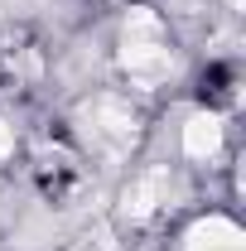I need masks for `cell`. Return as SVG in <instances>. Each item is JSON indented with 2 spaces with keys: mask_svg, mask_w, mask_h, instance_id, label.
Masks as SVG:
<instances>
[{
  "mask_svg": "<svg viewBox=\"0 0 246 251\" xmlns=\"http://www.w3.org/2000/svg\"><path fill=\"white\" fill-rule=\"evenodd\" d=\"M10 155H15V130H10V126L0 121V164H5Z\"/></svg>",
  "mask_w": 246,
  "mask_h": 251,
  "instance_id": "obj_6",
  "label": "cell"
},
{
  "mask_svg": "<svg viewBox=\"0 0 246 251\" xmlns=\"http://www.w3.org/2000/svg\"><path fill=\"white\" fill-rule=\"evenodd\" d=\"M174 198V184H169V169H140L121 193V218L125 222H150L154 213H164Z\"/></svg>",
  "mask_w": 246,
  "mask_h": 251,
  "instance_id": "obj_3",
  "label": "cell"
},
{
  "mask_svg": "<svg viewBox=\"0 0 246 251\" xmlns=\"http://www.w3.org/2000/svg\"><path fill=\"white\" fill-rule=\"evenodd\" d=\"M227 5H232V10H242V5H246V0H227Z\"/></svg>",
  "mask_w": 246,
  "mask_h": 251,
  "instance_id": "obj_7",
  "label": "cell"
},
{
  "mask_svg": "<svg viewBox=\"0 0 246 251\" xmlns=\"http://www.w3.org/2000/svg\"><path fill=\"white\" fill-rule=\"evenodd\" d=\"M121 68L135 87H159L169 73H174V49L164 39V25L154 20L150 10H135L125 20L121 34Z\"/></svg>",
  "mask_w": 246,
  "mask_h": 251,
  "instance_id": "obj_1",
  "label": "cell"
},
{
  "mask_svg": "<svg viewBox=\"0 0 246 251\" xmlns=\"http://www.w3.org/2000/svg\"><path fill=\"white\" fill-rule=\"evenodd\" d=\"M217 145H222V126H217V116H193V121L184 126V155L188 159H213Z\"/></svg>",
  "mask_w": 246,
  "mask_h": 251,
  "instance_id": "obj_5",
  "label": "cell"
},
{
  "mask_svg": "<svg viewBox=\"0 0 246 251\" xmlns=\"http://www.w3.org/2000/svg\"><path fill=\"white\" fill-rule=\"evenodd\" d=\"M184 251H242V232H237V222H227V218H208L188 232Z\"/></svg>",
  "mask_w": 246,
  "mask_h": 251,
  "instance_id": "obj_4",
  "label": "cell"
},
{
  "mask_svg": "<svg viewBox=\"0 0 246 251\" xmlns=\"http://www.w3.org/2000/svg\"><path fill=\"white\" fill-rule=\"evenodd\" d=\"M77 130H82V140H87V150L101 159H125L130 155V145H135V135H140V116L125 106L121 97H92L82 111H77Z\"/></svg>",
  "mask_w": 246,
  "mask_h": 251,
  "instance_id": "obj_2",
  "label": "cell"
}]
</instances>
